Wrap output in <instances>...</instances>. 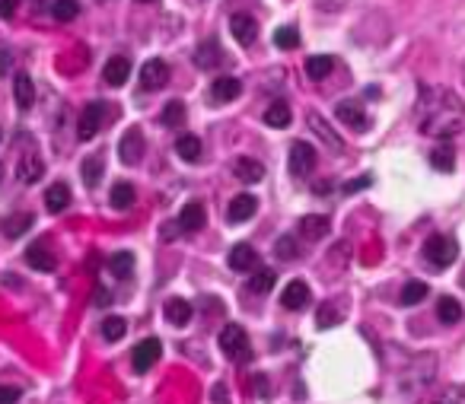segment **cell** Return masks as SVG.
Returning <instances> with one entry per match:
<instances>
[{
  "instance_id": "6da1fadb",
  "label": "cell",
  "mask_w": 465,
  "mask_h": 404,
  "mask_svg": "<svg viewBox=\"0 0 465 404\" xmlns=\"http://www.w3.org/2000/svg\"><path fill=\"white\" fill-rule=\"evenodd\" d=\"M421 130L433 137H452L462 130V105L446 89H424L421 96Z\"/></svg>"
},
{
  "instance_id": "7a4b0ae2",
  "label": "cell",
  "mask_w": 465,
  "mask_h": 404,
  "mask_svg": "<svg viewBox=\"0 0 465 404\" xmlns=\"http://www.w3.org/2000/svg\"><path fill=\"white\" fill-rule=\"evenodd\" d=\"M220 350L229 356V360H236V363H245L252 356V344H249V335H245L243 325H227L220 331Z\"/></svg>"
},
{
  "instance_id": "3957f363",
  "label": "cell",
  "mask_w": 465,
  "mask_h": 404,
  "mask_svg": "<svg viewBox=\"0 0 465 404\" xmlns=\"http://www.w3.org/2000/svg\"><path fill=\"white\" fill-rule=\"evenodd\" d=\"M456 252L459 248L450 236H431V239L424 242V258H427V264L437 267V271L450 267L452 261H456Z\"/></svg>"
},
{
  "instance_id": "277c9868",
  "label": "cell",
  "mask_w": 465,
  "mask_h": 404,
  "mask_svg": "<svg viewBox=\"0 0 465 404\" xmlns=\"http://www.w3.org/2000/svg\"><path fill=\"white\" fill-rule=\"evenodd\" d=\"M102 124H105V102H90L83 112H80V121H76V137H80V140H93Z\"/></svg>"
},
{
  "instance_id": "5b68a950",
  "label": "cell",
  "mask_w": 465,
  "mask_h": 404,
  "mask_svg": "<svg viewBox=\"0 0 465 404\" xmlns=\"http://www.w3.org/2000/svg\"><path fill=\"white\" fill-rule=\"evenodd\" d=\"M316 166V150L306 140H297V144L290 147V175L303 178L309 175V169Z\"/></svg>"
},
{
  "instance_id": "8992f818",
  "label": "cell",
  "mask_w": 465,
  "mask_h": 404,
  "mask_svg": "<svg viewBox=\"0 0 465 404\" xmlns=\"http://www.w3.org/2000/svg\"><path fill=\"white\" fill-rule=\"evenodd\" d=\"M160 354H163V344L156 341V337H147V341H140L137 347H134V354H131V360H134V370L137 372H147L156 360H160Z\"/></svg>"
},
{
  "instance_id": "52a82bcc",
  "label": "cell",
  "mask_w": 465,
  "mask_h": 404,
  "mask_svg": "<svg viewBox=\"0 0 465 404\" xmlns=\"http://www.w3.org/2000/svg\"><path fill=\"white\" fill-rule=\"evenodd\" d=\"M166 80H169V64L163 58H150L144 64V70H140V86L144 89H160L166 86Z\"/></svg>"
},
{
  "instance_id": "ba28073f",
  "label": "cell",
  "mask_w": 465,
  "mask_h": 404,
  "mask_svg": "<svg viewBox=\"0 0 465 404\" xmlns=\"http://www.w3.org/2000/svg\"><path fill=\"white\" fill-rule=\"evenodd\" d=\"M119 156H121V163H128V166L140 163V156H144V134H140V128L125 130V137H121V144H119Z\"/></svg>"
},
{
  "instance_id": "9c48e42d",
  "label": "cell",
  "mask_w": 465,
  "mask_h": 404,
  "mask_svg": "<svg viewBox=\"0 0 465 404\" xmlns=\"http://www.w3.org/2000/svg\"><path fill=\"white\" fill-rule=\"evenodd\" d=\"M335 118H338L341 124H347V128H354V130L367 128V115H363L360 102H354V99H344V102L335 105Z\"/></svg>"
},
{
  "instance_id": "30bf717a",
  "label": "cell",
  "mask_w": 465,
  "mask_h": 404,
  "mask_svg": "<svg viewBox=\"0 0 465 404\" xmlns=\"http://www.w3.org/2000/svg\"><path fill=\"white\" fill-rule=\"evenodd\" d=\"M255 210H258V201L252 194H236L227 207V220L229 223H245V220L255 217Z\"/></svg>"
},
{
  "instance_id": "8fae6325",
  "label": "cell",
  "mask_w": 465,
  "mask_h": 404,
  "mask_svg": "<svg viewBox=\"0 0 465 404\" xmlns=\"http://www.w3.org/2000/svg\"><path fill=\"white\" fill-rule=\"evenodd\" d=\"M239 93H243V83H239L236 76H217L214 86H210V99H214L217 105L239 99Z\"/></svg>"
},
{
  "instance_id": "7c38bea8",
  "label": "cell",
  "mask_w": 465,
  "mask_h": 404,
  "mask_svg": "<svg viewBox=\"0 0 465 404\" xmlns=\"http://www.w3.org/2000/svg\"><path fill=\"white\" fill-rule=\"evenodd\" d=\"M229 32H233V39H236L239 45H252L258 35V22L252 20L249 13H236L229 20Z\"/></svg>"
},
{
  "instance_id": "4fadbf2b",
  "label": "cell",
  "mask_w": 465,
  "mask_h": 404,
  "mask_svg": "<svg viewBox=\"0 0 465 404\" xmlns=\"http://www.w3.org/2000/svg\"><path fill=\"white\" fill-rule=\"evenodd\" d=\"M204 220H208L204 207L198 204V201H191V204H185L179 213V229L182 233H198V229L204 227Z\"/></svg>"
},
{
  "instance_id": "5bb4252c",
  "label": "cell",
  "mask_w": 465,
  "mask_h": 404,
  "mask_svg": "<svg viewBox=\"0 0 465 404\" xmlns=\"http://www.w3.org/2000/svg\"><path fill=\"white\" fill-rule=\"evenodd\" d=\"M281 302H284V309H290V312H299V309L309 302V287H306L303 281H290L284 287V293H281Z\"/></svg>"
},
{
  "instance_id": "9a60e30c",
  "label": "cell",
  "mask_w": 465,
  "mask_h": 404,
  "mask_svg": "<svg viewBox=\"0 0 465 404\" xmlns=\"http://www.w3.org/2000/svg\"><path fill=\"white\" fill-rule=\"evenodd\" d=\"M42 172H45L42 156H39V153H26V156L20 159V169H16V175H20L22 185H35V182L42 178Z\"/></svg>"
},
{
  "instance_id": "2e32d148",
  "label": "cell",
  "mask_w": 465,
  "mask_h": 404,
  "mask_svg": "<svg viewBox=\"0 0 465 404\" xmlns=\"http://www.w3.org/2000/svg\"><path fill=\"white\" fill-rule=\"evenodd\" d=\"M229 267L233 271H252V267L258 264V255H255V248L252 245H245V242H239V245H233L229 248Z\"/></svg>"
},
{
  "instance_id": "e0dca14e",
  "label": "cell",
  "mask_w": 465,
  "mask_h": 404,
  "mask_svg": "<svg viewBox=\"0 0 465 404\" xmlns=\"http://www.w3.org/2000/svg\"><path fill=\"white\" fill-rule=\"evenodd\" d=\"M233 172H236V178L245 182V185H255V182L264 178V166L258 163V159H249V156L236 159V163H233Z\"/></svg>"
},
{
  "instance_id": "ac0fdd59",
  "label": "cell",
  "mask_w": 465,
  "mask_h": 404,
  "mask_svg": "<svg viewBox=\"0 0 465 404\" xmlns=\"http://www.w3.org/2000/svg\"><path fill=\"white\" fill-rule=\"evenodd\" d=\"M102 76L109 86H121V83L131 76V61H128V58H112V61H105Z\"/></svg>"
},
{
  "instance_id": "d6986e66",
  "label": "cell",
  "mask_w": 465,
  "mask_h": 404,
  "mask_svg": "<svg viewBox=\"0 0 465 404\" xmlns=\"http://www.w3.org/2000/svg\"><path fill=\"white\" fill-rule=\"evenodd\" d=\"M13 96H16V105H20L22 112L32 109V102H35L32 76H29V74H16V80H13Z\"/></svg>"
},
{
  "instance_id": "ffe728a7",
  "label": "cell",
  "mask_w": 465,
  "mask_h": 404,
  "mask_svg": "<svg viewBox=\"0 0 465 404\" xmlns=\"http://www.w3.org/2000/svg\"><path fill=\"white\" fill-rule=\"evenodd\" d=\"M166 322L169 325H175V328H185L188 322H191V302L188 299H169L166 302Z\"/></svg>"
},
{
  "instance_id": "44dd1931",
  "label": "cell",
  "mask_w": 465,
  "mask_h": 404,
  "mask_svg": "<svg viewBox=\"0 0 465 404\" xmlns=\"http://www.w3.org/2000/svg\"><path fill=\"white\" fill-rule=\"evenodd\" d=\"M220 61H223V51L217 48V41H204V45H198V51H195V64L201 70H214V67H220Z\"/></svg>"
},
{
  "instance_id": "7402d4cb",
  "label": "cell",
  "mask_w": 465,
  "mask_h": 404,
  "mask_svg": "<svg viewBox=\"0 0 465 404\" xmlns=\"http://www.w3.org/2000/svg\"><path fill=\"white\" fill-rule=\"evenodd\" d=\"M26 264L35 267V271H42V274H48V271H55V255H51L48 248L39 242V245H32L26 252Z\"/></svg>"
},
{
  "instance_id": "603a6c76",
  "label": "cell",
  "mask_w": 465,
  "mask_h": 404,
  "mask_svg": "<svg viewBox=\"0 0 465 404\" xmlns=\"http://www.w3.org/2000/svg\"><path fill=\"white\" fill-rule=\"evenodd\" d=\"M290 121H293V112L287 102H271L268 112H264V124L268 128H290Z\"/></svg>"
},
{
  "instance_id": "cb8c5ba5",
  "label": "cell",
  "mask_w": 465,
  "mask_h": 404,
  "mask_svg": "<svg viewBox=\"0 0 465 404\" xmlns=\"http://www.w3.org/2000/svg\"><path fill=\"white\" fill-rule=\"evenodd\" d=\"M67 204H70V188L64 185V182H55V185L45 191V207H48L51 213H61Z\"/></svg>"
},
{
  "instance_id": "d4e9b609",
  "label": "cell",
  "mask_w": 465,
  "mask_h": 404,
  "mask_svg": "<svg viewBox=\"0 0 465 404\" xmlns=\"http://www.w3.org/2000/svg\"><path fill=\"white\" fill-rule=\"evenodd\" d=\"M437 318L443 325H456L462 318V302H456L452 296H440L437 299Z\"/></svg>"
},
{
  "instance_id": "484cf974",
  "label": "cell",
  "mask_w": 465,
  "mask_h": 404,
  "mask_svg": "<svg viewBox=\"0 0 465 404\" xmlns=\"http://www.w3.org/2000/svg\"><path fill=\"white\" fill-rule=\"evenodd\" d=\"M335 61L328 55H313V58H306V76L309 80H325L328 74H332Z\"/></svg>"
},
{
  "instance_id": "4316f807",
  "label": "cell",
  "mask_w": 465,
  "mask_h": 404,
  "mask_svg": "<svg viewBox=\"0 0 465 404\" xmlns=\"http://www.w3.org/2000/svg\"><path fill=\"white\" fill-rule=\"evenodd\" d=\"M175 153H179L185 163H195V159H201V140H198L195 134H182V137L175 140Z\"/></svg>"
},
{
  "instance_id": "83f0119b",
  "label": "cell",
  "mask_w": 465,
  "mask_h": 404,
  "mask_svg": "<svg viewBox=\"0 0 465 404\" xmlns=\"http://www.w3.org/2000/svg\"><path fill=\"white\" fill-rule=\"evenodd\" d=\"M80 172H83L86 188H96V185H99V178H102V172H105L102 156H86V159H83V166H80Z\"/></svg>"
},
{
  "instance_id": "f1b7e54d",
  "label": "cell",
  "mask_w": 465,
  "mask_h": 404,
  "mask_svg": "<svg viewBox=\"0 0 465 404\" xmlns=\"http://www.w3.org/2000/svg\"><path fill=\"white\" fill-rule=\"evenodd\" d=\"M431 163H433V169H440V172H452V166H456V150H452L450 144H440L437 150L431 153Z\"/></svg>"
},
{
  "instance_id": "f546056e",
  "label": "cell",
  "mask_w": 465,
  "mask_h": 404,
  "mask_svg": "<svg viewBox=\"0 0 465 404\" xmlns=\"http://www.w3.org/2000/svg\"><path fill=\"white\" fill-rule=\"evenodd\" d=\"M109 201H112V207H115V210H128V207L134 204V188L128 185V182H119V185L112 188Z\"/></svg>"
},
{
  "instance_id": "4dcf8cb0",
  "label": "cell",
  "mask_w": 465,
  "mask_h": 404,
  "mask_svg": "<svg viewBox=\"0 0 465 404\" xmlns=\"http://www.w3.org/2000/svg\"><path fill=\"white\" fill-rule=\"evenodd\" d=\"M29 227H32V213H13L10 220H4V236L16 239V236H22Z\"/></svg>"
},
{
  "instance_id": "1f68e13d",
  "label": "cell",
  "mask_w": 465,
  "mask_h": 404,
  "mask_svg": "<svg viewBox=\"0 0 465 404\" xmlns=\"http://www.w3.org/2000/svg\"><path fill=\"white\" fill-rule=\"evenodd\" d=\"M303 233L309 236V239H322V236H328V217H319V213H313V217H303Z\"/></svg>"
},
{
  "instance_id": "d6a6232c",
  "label": "cell",
  "mask_w": 465,
  "mask_h": 404,
  "mask_svg": "<svg viewBox=\"0 0 465 404\" xmlns=\"http://www.w3.org/2000/svg\"><path fill=\"white\" fill-rule=\"evenodd\" d=\"M109 267H112V274L115 277H128L134 271V255L131 252H115L109 258Z\"/></svg>"
},
{
  "instance_id": "836d02e7",
  "label": "cell",
  "mask_w": 465,
  "mask_h": 404,
  "mask_svg": "<svg viewBox=\"0 0 465 404\" xmlns=\"http://www.w3.org/2000/svg\"><path fill=\"white\" fill-rule=\"evenodd\" d=\"M125 331H128V322L121 316H109L102 322V337H105V341H121Z\"/></svg>"
},
{
  "instance_id": "e575fe53",
  "label": "cell",
  "mask_w": 465,
  "mask_h": 404,
  "mask_svg": "<svg viewBox=\"0 0 465 404\" xmlns=\"http://www.w3.org/2000/svg\"><path fill=\"white\" fill-rule=\"evenodd\" d=\"M51 13H55L58 22H70V20H76V13H80V4H76V0H55V4H51Z\"/></svg>"
},
{
  "instance_id": "d590c367",
  "label": "cell",
  "mask_w": 465,
  "mask_h": 404,
  "mask_svg": "<svg viewBox=\"0 0 465 404\" xmlns=\"http://www.w3.org/2000/svg\"><path fill=\"white\" fill-rule=\"evenodd\" d=\"M424 296H427V283L421 281H411L402 287V306H417V302H424Z\"/></svg>"
},
{
  "instance_id": "8d00e7d4",
  "label": "cell",
  "mask_w": 465,
  "mask_h": 404,
  "mask_svg": "<svg viewBox=\"0 0 465 404\" xmlns=\"http://www.w3.org/2000/svg\"><path fill=\"white\" fill-rule=\"evenodd\" d=\"M309 124H313V130H316V134H319L322 140H325L328 147H335V150H341V147H344V144H341V137H338V134H335V130H328V128H325V121H322V118L316 115V112H313V115H309Z\"/></svg>"
},
{
  "instance_id": "74e56055",
  "label": "cell",
  "mask_w": 465,
  "mask_h": 404,
  "mask_svg": "<svg viewBox=\"0 0 465 404\" xmlns=\"http://www.w3.org/2000/svg\"><path fill=\"white\" fill-rule=\"evenodd\" d=\"M271 287H274V271H271V267H262V271H255V277L249 281V290H252V293H268Z\"/></svg>"
},
{
  "instance_id": "f35d334b",
  "label": "cell",
  "mask_w": 465,
  "mask_h": 404,
  "mask_svg": "<svg viewBox=\"0 0 465 404\" xmlns=\"http://www.w3.org/2000/svg\"><path fill=\"white\" fill-rule=\"evenodd\" d=\"M274 45H278V48H284V51L297 48V45H299V32L293 26H281L278 32H274Z\"/></svg>"
},
{
  "instance_id": "ab89813d",
  "label": "cell",
  "mask_w": 465,
  "mask_h": 404,
  "mask_svg": "<svg viewBox=\"0 0 465 404\" xmlns=\"http://www.w3.org/2000/svg\"><path fill=\"white\" fill-rule=\"evenodd\" d=\"M182 121H185V105H182L179 99H173V102L163 109V124H166V128H179Z\"/></svg>"
},
{
  "instance_id": "60d3db41",
  "label": "cell",
  "mask_w": 465,
  "mask_h": 404,
  "mask_svg": "<svg viewBox=\"0 0 465 404\" xmlns=\"http://www.w3.org/2000/svg\"><path fill=\"white\" fill-rule=\"evenodd\" d=\"M274 255L284 258V261H293V258H297V242H293L290 236H281L278 245H274Z\"/></svg>"
},
{
  "instance_id": "b9f144b4",
  "label": "cell",
  "mask_w": 465,
  "mask_h": 404,
  "mask_svg": "<svg viewBox=\"0 0 465 404\" xmlns=\"http://www.w3.org/2000/svg\"><path fill=\"white\" fill-rule=\"evenodd\" d=\"M335 322H338V309H335L332 302H325V306L319 309V328H332Z\"/></svg>"
},
{
  "instance_id": "7bdbcfd3",
  "label": "cell",
  "mask_w": 465,
  "mask_h": 404,
  "mask_svg": "<svg viewBox=\"0 0 465 404\" xmlns=\"http://www.w3.org/2000/svg\"><path fill=\"white\" fill-rule=\"evenodd\" d=\"M22 398V391L16 385H0V404H16Z\"/></svg>"
},
{
  "instance_id": "ee69618b",
  "label": "cell",
  "mask_w": 465,
  "mask_h": 404,
  "mask_svg": "<svg viewBox=\"0 0 465 404\" xmlns=\"http://www.w3.org/2000/svg\"><path fill=\"white\" fill-rule=\"evenodd\" d=\"M367 185H370V175H363V178H354V182H347L344 191H347V194H354V191H360V188H367Z\"/></svg>"
},
{
  "instance_id": "f6af8a7d",
  "label": "cell",
  "mask_w": 465,
  "mask_h": 404,
  "mask_svg": "<svg viewBox=\"0 0 465 404\" xmlns=\"http://www.w3.org/2000/svg\"><path fill=\"white\" fill-rule=\"evenodd\" d=\"M437 404H462V391H459V389H450Z\"/></svg>"
},
{
  "instance_id": "bcb514c9",
  "label": "cell",
  "mask_w": 465,
  "mask_h": 404,
  "mask_svg": "<svg viewBox=\"0 0 465 404\" xmlns=\"http://www.w3.org/2000/svg\"><path fill=\"white\" fill-rule=\"evenodd\" d=\"M10 64H13V58H10V51H0V76L10 70Z\"/></svg>"
},
{
  "instance_id": "7dc6e473",
  "label": "cell",
  "mask_w": 465,
  "mask_h": 404,
  "mask_svg": "<svg viewBox=\"0 0 465 404\" xmlns=\"http://www.w3.org/2000/svg\"><path fill=\"white\" fill-rule=\"evenodd\" d=\"M16 0H0V16H13Z\"/></svg>"
},
{
  "instance_id": "c3c4849f",
  "label": "cell",
  "mask_w": 465,
  "mask_h": 404,
  "mask_svg": "<svg viewBox=\"0 0 465 404\" xmlns=\"http://www.w3.org/2000/svg\"><path fill=\"white\" fill-rule=\"evenodd\" d=\"M214 404H227V389H223V385L214 389Z\"/></svg>"
},
{
  "instance_id": "681fc988",
  "label": "cell",
  "mask_w": 465,
  "mask_h": 404,
  "mask_svg": "<svg viewBox=\"0 0 465 404\" xmlns=\"http://www.w3.org/2000/svg\"><path fill=\"white\" fill-rule=\"evenodd\" d=\"M109 290H96V306H109Z\"/></svg>"
},
{
  "instance_id": "f907efd6",
  "label": "cell",
  "mask_w": 465,
  "mask_h": 404,
  "mask_svg": "<svg viewBox=\"0 0 465 404\" xmlns=\"http://www.w3.org/2000/svg\"><path fill=\"white\" fill-rule=\"evenodd\" d=\"M140 4H150V0H140Z\"/></svg>"
}]
</instances>
